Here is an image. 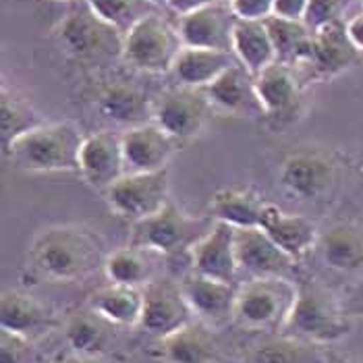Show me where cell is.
I'll use <instances>...</instances> for the list:
<instances>
[{
    "instance_id": "cell-4",
    "label": "cell",
    "mask_w": 363,
    "mask_h": 363,
    "mask_svg": "<svg viewBox=\"0 0 363 363\" xmlns=\"http://www.w3.org/2000/svg\"><path fill=\"white\" fill-rule=\"evenodd\" d=\"M299 284L284 277H257L237 286L235 322L247 330L280 333L297 301Z\"/></svg>"
},
{
    "instance_id": "cell-37",
    "label": "cell",
    "mask_w": 363,
    "mask_h": 363,
    "mask_svg": "<svg viewBox=\"0 0 363 363\" xmlns=\"http://www.w3.org/2000/svg\"><path fill=\"white\" fill-rule=\"evenodd\" d=\"M349 0H309L308 13H306V23L311 31H318L320 28L335 23L342 19V11L347 9Z\"/></svg>"
},
{
    "instance_id": "cell-36",
    "label": "cell",
    "mask_w": 363,
    "mask_h": 363,
    "mask_svg": "<svg viewBox=\"0 0 363 363\" xmlns=\"http://www.w3.org/2000/svg\"><path fill=\"white\" fill-rule=\"evenodd\" d=\"M0 363H35L33 340L0 330Z\"/></svg>"
},
{
    "instance_id": "cell-35",
    "label": "cell",
    "mask_w": 363,
    "mask_h": 363,
    "mask_svg": "<svg viewBox=\"0 0 363 363\" xmlns=\"http://www.w3.org/2000/svg\"><path fill=\"white\" fill-rule=\"evenodd\" d=\"M0 114H2V147L4 150L19 135H23L31 129H35L38 125H42L38 114L31 111L26 102L11 96L6 89H2Z\"/></svg>"
},
{
    "instance_id": "cell-3",
    "label": "cell",
    "mask_w": 363,
    "mask_h": 363,
    "mask_svg": "<svg viewBox=\"0 0 363 363\" xmlns=\"http://www.w3.org/2000/svg\"><path fill=\"white\" fill-rule=\"evenodd\" d=\"M349 318L351 315L345 311L342 301L336 299L328 289L315 282H306L299 284L297 301L279 335L301 338L315 345H328L349 335Z\"/></svg>"
},
{
    "instance_id": "cell-2",
    "label": "cell",
    "mask_w": 363,
    "mask_h": 363,
    "mask_svg": "<svg viewBox=\"0 0 363 363\" xmlns=\"http://www.w3.org/2000/svg\"><path fill=\"white\" fill-rule=\"evenodd\" d=\"M84 141L82 129L69 121L42 123L19 135L4 156L28 172H79Z\"/></svg>"
},
{
    "instance_id": "cell-21",
    "label": "cell",
    "mask_w": 363,
    "mask_h": 363,
    "mask_svg": "<svg viewBox=\"0 0 363 363\" xmlns=\"http://www.w3.org/2000/svg\"><path fill=\"white\" fill-rule=\"evenodd\" d=\"M156 353L162 363H214L218 357V342L210 326L191 320L179 330L158 338Z\"/></svg>"
},
{
    "instance_id": "cell-13",
    "label": "cell",
    "mask_w": 363,
    "mask_h": 363,
    "mask_svg": "<svg viewBox=\"0 0 363 363\" xmlns=\"http://www.w3.org/2000/svg\"><path fill=\"white\" fill-rule=\"evenodd\" d=\"M239 17L233 13L230 4L214 2L206 9H199L196 13L179 17V33L183 38L185 46L191 48H210V50H233V35Z\"/></svg>"
},
{
    "instance_id": "cell-10",
    "label": "cell",
    "mask_w": 363,
    "mask_h": 363,
    "mask_svg": "<svg viewBox=\"0 0 363 363\" xmlns=\"http://www.w3.org/2000/svg\"><path fill=\"white\" fill-rule=\"evenodd\" d=\"M191 309L181 291V282L167 277L150 280L143 286V313L140 328L147 335L162 338L191 322Z\"/></svg>"
},
{
    "instance_id": "cell-18",
    "label": "cell",
    "mask_w": 363,
    "mask_h": 363,
    "mask_svg": "<svg viewBox=\"0 0 363 363\" xmlns=\"http://www.w3.org/2000/svg\"><path fill=\"white\" fill-rule=\"evenodd\" d=\"M121 140H123L127 172L164 170L179 145V141L170 138L154 121L127 129L121 135Z\"/></svg>"
},
{
    "instance_id": "cell-22",
    "label": "cell",
    "mask_w": 363,
    "mask_h": 363,
    "mask_svg": "<svg viewBox=\"0 0 363 363\" xmlns=\"http://www.w3.org/2000/svg\"><path fill=\"white\" fill-rule=\"evenodd\" d=\"M208 100L214 108L230 114H264L257 91H255V77L237 62L228 71L206 87Z\"/></svg>"
},
{
    "instance_id": "cell-14",
    "label": "cell",
    "mask_w": 363,
    "mask_h": 363,
    "mask_svg": "<svg viewBox=\"0 0 363 363\" xmlns=\"http://www.w3.org/2000/svg\"><path fill=\"white\" fill-rule=\"evenodd\" d=\"M335 181V162L320 152L293 154L280 167V185L303 201H318L328 196Z\"/></svg>"
},
{
    "instance_id": "cell-16",
    "label": "cell",
    "mask_w": 363,
    "mask_h": 363,
    "mask_svg": "<svg viewBox=\"0 0 363 363\" xmlns=\"http://www.w3.org/2000/svg\"><path fill=\"white\" fill-rule=\"evenodd\" d=\"M79 174L84 177L89 187L102 194L112 187L123 174H127L121 135L112 131L85 135L82 160H79Z\"/></svg>"
},
{
    "instance_id": "cell-47",
    "label": "cell",
    "mask_w": 363,
    "mask_h": 363,
    "mask_svg": "<svg viewBox=\"0 0 363 363\" xmlns=\"http://www.w3.org/2000/svg\"><path fill=\"white\" fill-rule=\"evenodd\" d=\"M58 2H73V0H58Z\"/></svg>"
},
{
    "instance_id": "cell-38",
    "label": "cell",
    "mask_w": 363,
    "mask_h": 363,
    "mask_svg": "<svg viewBox=\"0 0 363 363\" xmlns=\"http://www.w3.org/2000/svg\"><path fill=\"white\" fill-rule=\"evenodd\" d=\"M233 13L245 21H266L274 15V0H233Z\"/></svg>"
},
{
    "instance_id": "cell-20",
    "label": "cell",
    "mask_w": 363,
    "mask_h": 363,
    "mask_svg": "<svg viewBox=\"0 0 363 363\" xmlns=\"http://www.w3.org/2000/svg\"><path fill=\"white\" fill-rule=\"evenodd\" d=\"M56 313L26 291H4L0 299V330L35 340L56 326Z\"/></svg>"
},
{
    "instance_id": "cell-40",
    "label": "cell",
    "mask_w": 363,
    "mask_h": 363,
    "mask_svg": "<svg viewBox=\"0 0 363 363\" xmlns=\"http://www.w3.org/2000/svg\"><path fill=\"white\" fill-rule=\"evenodd\" d=\"M214 2H218V0H168V9L174 11L179 17H183V15L196 13L199 9H206Z\"/></svg>"
},
{
    "instance_id": "cell-9",
    "label": "cell",
    "mask_w": 363,
    "mask_h": 363,
    "mask_svg": "<svg viewBox=\"0 0 363 363\" xmlns=\"http://www.w3.org/2000/svg\"><path fill=\"white\" fill-rule=\"evenodd\" d=\"M210 108L206 89L177 85L154 102V123L177 141L191 140L203 129Z\"/></svg>"
},
{
    "instance_id": "cell-7",
    "label": "cell",
    "mask_w": 363,
    "mask_h": 363,
    "mask_svg": "<svg viewBox=\"0 0 363 363\" xmlns=\"http://www.w3.org/2000/svg\"><path fill=\"white\" fill-rule=\"evenodd\" d=\"M210 226H206L201 218L183 212L177 203L168 201L154 216L133 223L129 245L158 253L162 257L183 250L189 252L197 239L210 230Z\"/></svg>"
},
{
    "instance_id": "cell-23",
    "label": "cell",
    "mask_w": 363,
    "mask_h": 363,
    "mask_svg": "<svg viewBox=\"0 0 363 363\" xmlns=\"http://www.w3.org/2000/svg\"><path fill=\"white\" fill-rule=\"evenodd\" d=\"M259 228H264L295 259L311 252L320 241V230L315 223L299 214H286L270 201L266 203Z\"/></svg>"
},
{
    "instance_id": "cell-31",
    "label": "cell",
    "mask_w": 363,
    "mask_h": 363,
    "mask_svg": "<svg viewBox=\"0 0 363 363\" xmlns=\"http://www.w3.org/2000/svg\"><path fill=\"white\" fill-rule=\"evenodd\" d=\"M264 23L270 31V38L274 42L280 62H286L291 67H295V65L303 67L308 62L311 44H313V31L308 28L306 21L284 19V17L272 15Z\"/></svg>"
},
{
    "instance_id": "cell-15",
    "label": "cell",
    "mask_w": 363,
    "mask_h": 363,
    "mask_svg": "<svg viewBox=\"0 0 363 363\" xmlns=\"http://www.w3.org/2000/svg\"><path fill=\"white\" fill-rule=\"evenodd\" d=\"M189 259L191 270L197 274L235 284L239 274L235 253V226L214 220L210 230L191 245Z\"/></svg>"
},
{
    "instance_id": "cell-30",
    "label": "cell",
    "mask_w": 363,
    "mask_h": 363,
    "mask_svg": "<svg viewBox=\"0 0 363 363\" xmlns=\"http://www.w3.org/2000/svg\"><path fill=\"white\" fill-rule=\"evenodd\" d=\"M266 203L268 201L250 189H220L212 197L210 210L214 220L230 224L235 228H247L259 226Z\"/></svg>"
},
{
    "instance_id": "cell-25",
    "label": "cell",
    "mask_w": 363,
    "mask_h": 363,
    "mask_svg": "<svg viewBox=\"0 0 363 363\" xmlns=\"http://www.w3.org/2000/svg\"><path fill=\"white\" fill-rule=\"evenodd\" d=\"M96 102L104 118L127 129L154 121V102H150L140 87L131 84L118 82L104 87Z\"/></svg>"
},
{
    "instance_id": "cell-42",
    "label": "cell",
    "mask_w": 363,
    "mask_h": 363,
    "mask_svg": "<svg viewBox=\"0 0 363 363\" xmlns=\"http://www.w3.org/2000/svg\"><path fill=\"white\" fill-rule=\"evenodd\" d=\"M342 306H345V311L349 315H353V313H362L363 315V282L347 297V301H342Z\"/></svg>"
},
{
    "instance_id": "cell-12",
    "label": "cell",
    "mask_w": 363,
    "mask_h": 363,
    "mask_svg": "<svg viewBox=\"0 0 363 363\" xmlns=\"http://www.w3.org/2000/svg\"><path fill=\"white\" fill-rule=\"evenodd\" d=\"M185 301L196 315L212 330L220 328L228 322H235V303H237V286L230 282L208 279L203 274L189 272L179 280Z\"/></svg>"
},
{
    "instance_id": "cell-11",
    "label": "cell",
    "mask_w": 363,
    "mask_h": 363,
    "mask_svg": "<svg viewBox=\"0 0 363 363\" xmlns=\"http://www.w3.org/2000/svg\"><path fill=\"white\" fill-rule=\"evenodd\" d=\"M235 253H237L239 272H247L252 279L257 277L289 279L297 262L259 226L235 228Z\"/></svg>"
},
{
    "instance_id": "cell-5",
    "label": "cell",
    "mask_w": 363,
    "mask_h": 363,
    "mask_svg": "<svg viewBox=\"0 0 363 363\" xmlns=\"http://www.w3.org/2000/svg\"><path fill=\"white\" fill-rule=\"evenodd\" d=\"M56 38L67 55L85 62H102L125 52V33L102 19L87 0H82L56 29Z\"/></svg>"
},
{
    "instance_id": "cell-45",
    "label": "cell",
    "mask_w": 363,
    "mask_h": 363,
    "mask_svg": "<svg viewBox=\"0 0 363 363\" xmlns=\"http://www.w3.org/2000/svg\"><path fill=\"white\" fill-rule=\"evenodd\" d=\"M218 2H226V4H230L233 0H218Z\"/></svg>"
},
{
    "instance_id": "cell-41",
    "label": "cell",
    "mask_w": 363,
    "mask_h": 363,
    "mask_svg": "<svg viewBox=\"0 0 363 363\" xmlns=\"http://www.w3.org/2000/svg\"><path fill=\"white\" fill-rule=\"evenodd\" d=\"M345 26H347V33H349L351 42L355 44V48L363 52V13H357L355 17L345 21Z\"/></svg>"
},
{
    "instance_id": "cell-43",
    "label": "cell",
    "mask_w": 363,
    "mask_h": 363,
    "mask_svg": "<svg viewBox=\"0 0 363 363\" xmlns=\"http://www.w3.org/2000/svg\"><path fill=\"white\" fill-rule=\"evenodd\" d=\"M56 363H106L102 357H89V355H75V353H71V355H67V357H62V359H58Z\"/></svg>"
},
{
    "instance_id": "cell-44",
    "label": "cell",
    "mask_w": 363,
    "mask_h": 363,
    "mask_svg": "<svg viewBox=\"0 0 363 363\" xmlns=\"http://www.w3.org/2000/svg\"><path fill=\"white\" fill-rule=\"evenodd\" d=\"M150 2H152L154 6H164V4L168 6V0H150Z\"/></svg>"
},
{
    "instance_id": "cell-46",
    "label": "cell",
    "mask_w": 363,
    "mask_h": 363,
    "mask_svg": "<svg viewBox=\"0 0 363 363\" xmlns=\"http://www.w3.org/2000/svg\"><path fill=\"white\" fill-rule=\"evenodd\" d=\"M328 363H345V362H336V359H330V362Z\"/></svg>"
},
{
    "instance_id": "cell-17",
    "label": "cell",
    "mask_w": 363,
    "mask_h": 363,
    "mask_svg": "<svg viewBox=\"0 0 363 363\" xmlns=\"http://www.w3.org/2000/svg\"><path fill=\"white\" fill-rule=\"evenodd\" d=\"M255 91L266 116L274 121H293L301 108V82L295 67L272 62L255 75Z\"/></svg>"
},
{
    "instance_id": "cell-39",
    "label": "cell",
    "mask_w": 363,
    "mask_h": 363,
    "mask_svg": "<svg viewBox=\"0 0 363 363\" xmlns=\"http://www.w3.org/2000/svg\"><path fill=\"white\" fill-rule=\"evenodd\" d=\"M308 2L309 0H274V15L303 21L308 13Z\"/></svg>"
},
{
    "instance_id": "cell-32",
    "label": "cell",
    "mask_w": 363,
    "mask_h": 363,
    "mask_svg": "<svg viewBox=\"0 0 363 363\" xmlns=\"http://www.w3.org/2000/svg\"><path fill=\"white\" fill-rule=\"evenodd\" d=\"M154 255L158 253L127 245V247L108 253L102 268H104L106 279L114 284L145 286L150 280L158 279L156 268H154Z\"/></svg>"
},
{
    "instance_id": "cell-27",
    "label": "cell",
    "mask_w": 363,
    "mask_h": 363,
    "mask_svg": "<svg viewBox=\"0 0 363 363\" xmlns=\"http://www.w3.org/2000/svg\"><path fill=\"white\" fill-rule=\"evenodd\" d=\"M237 62H239L237 56L230 55V52L185 46L181 50V55L177 56L170 73L174 75L179 85L206 89L208 85L214 84L224 71H228Z\"/></svg>"
},
{
    "instance_id": "cell-26",
    "label": "cell",
    "mask_w": 363,
    "mask_h": 363,
    "mask_svg": "<svg viewBox=\"0 0 363 363\" xmlns=\"http://www.w3.org/2000/svg\"><path fill=\"white\" fill-rule=\"evenodd\" d=\"M87 308L112 326L125 328H140L141 313H143V286H127L114 284L98 289L89 295Z\"/></svg>"
},
{
    "instance_id": "cell-33",
    "label": "cell",
    "mask_w": 363,
    "mask_h": 363,
    "mask_svg": "<svg viewBox=\"0 0 363 363\" xmlns=\"http://www.w3.org/2000/svg\"><path fill=\"white\" fill-rule=\"evenodd\" d=\"M320 347L322 345L279 335L257 345L250 355V363H328L330 359Z\"/></svg>"
},
{
    "instance_id": "cell-19",
    "label": "cell",
    "mask_w": 363,
    "mask_h": 363,
    "mask_svg": "<svg viewBox=\"0 0 363 363\" xmlns=\"http://www.w3.org/2000/svg\"><path fill=\"white\" fill-rule=\"evenodd\" d=\"M359 56L362 52L351 42L347 26L340 19L313 31L311 52L303 67H309V71L318 77H335L357 65Z\"/></svg>"
},
{
    "instance_id": "cell-29",
    "label": "cell",
    "mask_w": 363,
    "mask_h": 363,
    "mask_svg": "<svg viewBox=\"0 0 363 363\" xmlns=\"http://www.w3.org/2000/svg\"><path fill=\"white\" fill-rule=\"evenodd\" d=\"M111 333V322H106L89 308L73 313L62 326V335L71 353L89 357H102L106 353L112 340Z\"/></svg>"
},
{
    "instance_id": "cell-6",
    "label": "cell",
    "mask_w": 363,
    "mask_h": 363,
    "mask_svg": "<svg viewBox=\"0 0 363 363\" xmlns=\"http://www.w3.org/2000/svg\"><path fill=\"white\" fill-rule=\"evenodd\" d=\"M185 48L179 28L170 26L156 11L125 33L123 58L143 73H170L177 56Z\"/></svg>"
},
{
    "instance_id": "cell-34",
    "label": "cell",
    "mask_w": 363,
    "mask_h": 363,
    "mask_svg": "<svg viewBox=\"0 0 363 363\" xmlns=\"http://www.w3.org/2000/svg\"><path fill=\"white\" fill-rule=\"evenodd\" d=\"M87 4L123 33L131 31L141 19L158 9L150 0H87Z\"/></svg>"
},
{
    "instance_id": "cell-8",
    "label": "cell",
    "mask_w": 363,
    "mask_h": 363,
    "mask_svg": "<svg viewBox=\"0 0 363 363\" xmlns=\"http://www.w3.org/2000/svg\"><path fill=\"white\" fill-rule=\"evenodd\" d=\"M168 170L127 172L104 191L114 214L131 223L143 220L160 212L168 201Z\"/></svg>"
},
{
    "instance_id": "cell-24",
    "label": "cell",
    "mask_w": 363,
    "mask_h": 363,
    "mask_svg": "<svg viewBox=\"0 0 363 363\" xmlns=\"http://www.w3.org/2000/svg\"><path fill=\"white\" fill-rule=\"evenodd\" d=\"M326 268L340 274L363 272V228L355 224H335L315 245Z\"/></svg>"
},
{
    "instance_id": "cell-28",
    "label": "cell",
    "mask_w": 363,
    "mask_h": 363,
    "mask_svg": "<svg viewBox=\"0 0 363 363\" xmlns=\"http://www.w3.org/2000/svg\"><path fill=\"white\" fill-rule=\"evenodd\" d=\"M233 50L237 60L252 73L259 75L266 67L279 60L274 42L264 21H245L239 19L233 35Z\"/></svg>"
},
{
    "instance_id": "cell-1",
    "label": "cell",
    "mask_w": 363,
    "mask_h": 363,
    "mask_svg": "<svg viewBox=\"0 0 363 363\" xmlns=\"http://www.w3.org/2000/svg\"><path fill=\"white\" fill-rule=\"evenodd\" d=\"M29 257L42 277L56 282L85 279L106 262L102 241L91 230L75 224L40 230L29 247Z\"/></svg>"
}]
</instances>
